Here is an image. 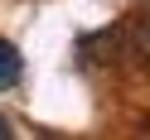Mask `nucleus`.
Returning a JSON list of instances; mask_svg holds the SVG:
<instances>
[{
	"mask_svg": "<svg viewBox=\"0 0 150 140\" xmlns=\"http://www.w3.org/2000/svg\"><path fill=\"white\" fill-rule=\"evenodd\" d=\"M20 77H24V58H20V49H15L10 39H0V92L15 87Z\"/></svg>",
	"mask_w": 150,
	"mask_h": 140,
	"instance_id": "f257e3e1",
	"label": "nucleus"
}]
</instances>
